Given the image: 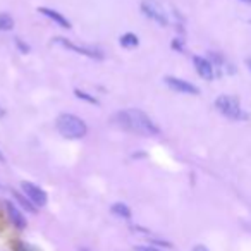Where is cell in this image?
<instances>
[{"mask_svg":"<svg viewBox=\"0 0 251 251\" xmlns=\"http://www.w3.org/2000/svg\"><path fill=\"white\" fill-rule=\"evenodd\" d=\"M115 122L121 127H124L126 131L136 133L140 136H158L160 134V129L157 127V124L145 112L138 110V108L121 110L115 115Z\"/></svg>","mask_w":251,"mask_h":251,"instance_id":"obj_1","label":"cell"},{"mask_svg":"<svg viewBox=\"0 0 251 251\" xmlns=\"http://www.w3.org/2000/svg\"><path fill=\"white\" fill-rule=\"evenodd\" d=\"M55 127L64 138H69V140H79V138L86 136L88 133L86 122L74 114L59 115L55 122Z\"/></svg>","mask_w":251,"mask_h":251,"instance_id":"obj_2","label":"cell"},{"mask_svg":"<svg viewBox=\"0 0 251 251\" xmlns=\"http://www.w3.org/2000/svg\"><path fill=\"white\" fill-rule=\"evenodd\" d=\"M217 110L222 115L229 119H239L241 117V103L236 97H230V95H222L215 100Z\"/></svg>","mask_w":251,"mask_h":251,"instance_id":"obj_3","label":"cell"},{"mask_svg":"<svg viewBox=\"0 0 251 251\" xmlns=\"http://www.w3.org/2000/svg\"><path fill=\"white\" fill-rule=\"evenodd\" d=\"M21 189H23V193H25L26 198H28L35 206H45L47 205L49 196H47V193L43 191L40 186L33 184V182H28V181H23Z\"/></svg>","mask_w":251,"mask_h":251,"instance_id":"obj_4","label":"cell"},{"mask_svg":"<svg viewBox=\"0 0 251 251\" xmlns=\"http://www.w3.org/2000/svg\"><path fill=\"white\" fill-rule=\"evenodd\" d=\"M141 11H143V14L147 16V18L153 19V21L158 23L160 26H167L169 19H167V16H165L164 9L158 4H155L151 0H145L143 4H141Z\"/></svg>","mask_w":251,"mask_h":251,"instance_id":"obj_5","label":"cell"},{"mask_svg":"<svg viewBox=\"0 0 251 251\" xmlns=\"http://www.w3.org/2000/svg\"><path fill=\"white\" fill-rule=\"evenodd\" d=\"M164 81L169 88H172L174 91H179V93H184V95H198L200 93V90L195 86V84H191L189 81L181 79V77L167 76Z\"/></svg>","mask_w":251,"mask_h":251,"instance_id":"obj_6","label":"cell"},{"mask_svg":"<svg viewBox=\"0 0 251 251\" xmlns=\"http://www.w3.org/2000/svg\"><path fill=\"white\" fill-rule=\"evenodd\" d=\"M53 42L59 43V45H62V47H66V49H69V50H74V52L81 53V55L91 57V59H101V57H103L100 52H95V50H91V49H84V47H77V45H74V43L67 42L66 38H55Z\"/></svg>","mask_w":251,"mask_h":251,"instance_id":"obj_7","label":"cell"},{"mask_svg":"<svg viewBox=\"0 0 251 251\" xmlns=\"http://www.w3.org/2000/svg\"><path fill=\"white\" fill-rule=\"evenodd\" d=\"M5 210H7L9 220H11L12 226H14L16 229H19V230L26 229V219H25V215H23V213L19 212V210L16 208V206L12 205L11 201H5Z\"/></svg>","mask_w":251,"mask_h":251,"instance_id":"obj_8","label":"cell"},{"mask_svg":"<svg viewBox=\"0 0 251 251\" xmlns=\"http://www.w3.org/2000/svg\"><path fill=\"white\" fill-rule=\"evenodd\" d=\"M193 62H195L196 73H198L203 79H206V81L213 79V66L208 62V60L203 59V57H195V59H193Z\"/></svg>","mask_w":251,"mask_h":251,"instance_id":"obj_9","label":"cell"},{"mask_svg":"<svg viewBox=\"0 0 251 251\" xmlns=\"http://www.w3.org/2000/svg\"><path fill=\"white\" fill-rule=\"evenodd\" d=\"M38 12L40 14H43V16H47L49 19H52L53 23H57V25L60 26V28H66V29H69L71 28V21L67 18H64L60 12H57V11H53V9H49V7H38Z\"/></svg>","mask_w":251,"mask_h":251,"instance_id":"obj_10","label":"cell"},{"mask_svg":"<svg viewBox=\"0 0 251 251\" xmlns=\"http://www.w3.org/2000/svg\"><path fill=\"white\" fill-rule=\"evenodd\" d=\"M112 212H114L117 217H122V219H129L131 217L129 206L124 205V203H114V205H112Z\"/></svg>","mask_w":251,"mask_h":251,"instance_id":"obj_11","label":"cell"},{"mask_svg":"<svg viewBox=\"0 0 251 251\" xmlns=\"http://www.w3.org/2000/svg\"><path fill=\"white\" fill-rule=\"evenodd\" d=\"M138 43H140V40H138V36L133 35V33H126V35L121 36V45L126 47V49H133V47H138Z\"/></svg>","mask_w":251,"mask_h":251,"instance_id":"obj_12","label":"cell"},{"mask_svg":"<svg viewBox=\"0 0 251 251\" xmlns=\"http://www.w3.org/2000/svg\"><path fill=\"white\" fill-rule=\"evenodd\" d=\"M12 28H14V19L7 12H2L0 14V31H11Z\"/></svg>","mask_w":251,"mask_h":251,"instance_id":"obj_13","label":"cell"},{"mask_svg":"<svg viewBox=\"0 0 251 251\" xmlns=\"http://www.w3.org/2000/svg\"><path fill=\"white\" fill-rule=\"evenodd\" d=\"M14 198L18 200L19 203H21V206H23V208H26V210H28V212H31V213H36V206L33 205V203L29 201L28 198H25V196H23V195H19V193H14Z\"/></svg>","mask_w":251,"mask_h":251,"instance_id":"obj_14","label":"cell"},{"mask_svg":"<svg viewBox=\"0 0 251 251\" xmlns=\"http://www.w3.org/2000/svg\"><path fill=\"white\" fill-rule=\"evenodd\" d=\"M76 93V97L77 98H83V100H86V101H90V103H95V105H98V100L95 97H90L88 93H84V91H81V90H76L74 91Z\"/></svg>","mask_w":251,"mask_h":251,"instance_id":"obj_15","label":"cell"},{"mask_svg":"<svg viewBox=\"0 0 251 251\" xmlns=\"http://www.w3.org/2000/svg\"><path fill=\"white\" fill-rule=\"evenodd\" d=\"M136 251H158L153 246H136Z\"/></svg>","mask_w":251,"mask_h":251,"instance_id":"obj_16","label":"cell"},{"mask_svg":"<svg viewBox=\"0 0 251 251\" xmlns=\"http://www.w3.org/2000/svg\"><path fill=\"white\" fill-rule=\"evenodd\" d=\"M193 251H210V250H208V248H205V246H201V244H198V246L193 248Z\"/></svg>","mask_w":251,"mask_h":251,"instance_id":"obj_17","label":"cell"},{"mask_svg":"<svg viewBox=\"0 0 251 251\" xmlns=\"http://www.w3.org/2000/svg\"><path fill=\"white\" fill-rule=\"evenodd\" d=\"M0 162H2V164H4V162H5V157H4V155H2V151H0Z\"/></svg>","mask_w":251,"mask_h":251,"instance_id":"obj_18","label":"cell"},{"mask_svg":"<svg viewBox=\"0 0 251 251\" xmlns=\"http://www.w3.org/2000/svg\"><path fill=\"white\" fill-rule=\"evenodd\" d=\"M2 115H4V110H2V107H0V117H2Z\"/></svg>","mask_w":251,"mask_h":251,"instance_id":"obj_19","label":"cell"},{"mask_svg":"<svg viewBox=\"0 0 251 251\" xmlns=\"http://www.w3.org/2000/svg\"><path fill=\"white\" fill-rule=\"evenodd\" d=\"M243 2H246V4H251V0H243Z\"/></svg>","mask_w":251,"mask_h":251,"instance_id":"obj_20","label":"cell"},{"mask_svg":"<svg viewBox=\"0 0 251 251\" xmlns=\"http://www.w3.org/2000/svg\"><path fill=\"white\" fill-rule=\"evenodd\" d=\"M81 251H88V250H81Z\"/></svg>","mask_w":251,"mask_h":251,"instance_id":"obj_21","label":"cell"}]
</instances>
